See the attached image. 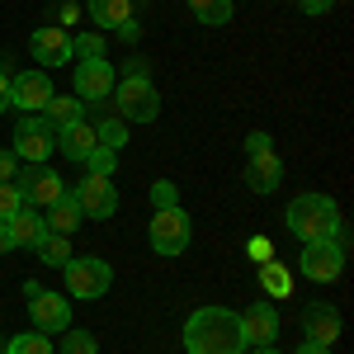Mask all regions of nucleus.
<instances>
[{
    "label": "nucleus",
    "instance_id": "1",
    "mask_svg": "<svg viewBox=\"0 0 354 354\" xmlns=\"http://www.w3.org/2000/svg\"><path fill=\"white\" fill-rule=\"evenodd\" d=\"M185 350L189 354H241V312L232 307H198L185 322Z\"/></svg>",
    "mask_w": 354,
    "mask_h": 354
},
{
    "label": "nucleus",
    "instance_id": "2",
    "mask_svg": "<svg viewBox=\"0 0 354 354\" xmlns=\"http://www.w3.org/2000/svg\"><path fill=\"white\" fill-rule=\"evenodd\" d=\"M283 222H288V232H293L302 245H307V241H330L335 227H340V208H335L330 194L312 189V194H298V198L288 203Z\"/></svg>",
    "mask_w": 354,
    "mask_h": 354
},
{
    "label": "nucleus",
    "instance_id": "3",
    "mask_svg": "<svg viewBox=\"0 0 354 354\" xmlns=\"http://www.w3.org/2000/svg\"><path fill=\"white\" fill-rule=\"evenodd\" d=\"M109 100L123 123H156L161 113V90L151 85V76H118Z\"/></svg>",
    "mask_w": 354,
    "mask_h": 354
},
{
    "label": "nucleus",
    "instance_id": "4",
    "mask_svg": "<svg viewBox=\"0 0 354 354\" xmlns=\"http://www.w3.org/2000/svg\"><path fill=\"white\" fill-rule=\"evenodd\" d=\"M57 151V128L43 113H19L15 123V156L24 165H48V156Z\"/></svg>",
    "mask_w": 354,
    "mask_h": 354
},
{
    "label": "nucleus",
    "instance_id": "5",
    "mask_svg": "<svg viewBox=\"0 0 354 354\" xmlns=\"http://www.w3.org/2000/svg\"><path fill=\"white\" fill-rule=\"evenodd\" d=\"M62 270H66V293H71V298H81V302L104 298V293H109V283H113V270L100 260V255H71Z\"/></svg>",
    "mask_w": 354,
    "mask_h": 354
},
{
    "label": "nucleus",
    "instance_id": "6",
    "mask_svg": "<svg viewBox=\"0 0 354 354\" xmlns=\"http://www.w3.org/2000/svg\"><path fill=\"white\" fill-rule=\"evenodd\" d=\"M189 241H194V222L180 203L151 213V250H156V255H185Z\"/></svg>",
    "mask_w": 354,
    "mask_h": 354
},
{
    "label": "nucleus",
    "instance_id": "7",
    "mask_svg": "<svg viewBox=\"0 0 354 354\" xmlns=\"http://www.w3.org/2000/svg\"><path fill=\"white\" fill-rule=\"evenodd\" d=\"M24 293H28L33 330H43V335H62V330L71 326V302L62 298V293H48L43 283H24Z\"/></svg>",
    "mask_w": 354,
    "mask_h": 354
},
{
    "label": "nucleus",
    "instance_id": "8",
    "mask_svg": "<svg viewBox=\"0 0 354 354\" xmlns=\"http://www.w3.org/2000/svg\"><path fill=\"white\" fill-rule=\"evenodd\" d=\"M76 76V100L81 104H104L118 85V66H109L104 57H81V66H71Z\"/></svg>",
    "mask_w": 354,
    "mask_h": 354
},
{
    "label": "nucleus",
    "instance_id": "9",
    "mask_svg": "<svg viewBox=\"0 0 354 354\" xmlns=\"http://www.w3.org/2000/svg\"><path fill=\"white\" fill-rule=\"evenodd\" d=\"M53 76L38 66V71H19V76H10V109L19 113H43L48 109V100H53Z\"/></svg>",
    "mask_w": 354,
    "mask_h": 354
},
{
    "label": "nucleus",
    "instance_id": "10",
    "mask_svg": "<svg viewBox=\"0 0 354 354\" xmlns=\"http://www.w3.org/2000/svg\"><path fill=\"white\" fill-rule=\"evenodd\" d=\"M298 270L312 279V283H330V279H340L345 270V245L340 241H307L298 255Z\"/></svg>",
    "mask_w": 354,
    "mask_h": 354
},
{
    "label": "nucleus",
    "instance_id": "11",
    "mask_svg": "<svg viewBox=\"0 0 354 354\" xmlns=\"http://www.w3.org/2000/svg\"><path fill=\"white\" fill-rule=\"evenodd\" d=\"M76 203H81L85 218H113L118 213V189H113V180H104V175H85L81 185H76Z\"/></svg>",
    "mask_w": 354,
    "mask_h": 354
},
{
    "label": "nucleus",
    "instance_id": "12",
    "mask_svg": "<svg viewBox=\"0 0 354 354\" xmlns=\"http://www.w3.org/2000/svg\"><path fill=\"white\" fill-rule=\"evenodd\" d=\"M15 185H19L28 208H48V203L62 198V175L48 170V165H24V175H15Z\"/></svg>",
    "mask_w": 354,
    "mask_h": 354
},
{
    "label": "nucleus",
    "instance_id": "13",
    "mask_svg": "<svg viewBox=\"0 0 354 354\" xmlns=\"http://www.w3.org/2000/svg\"><path fill=\"white\" fill-rule=\"evenodd\" d=\"M279 307H274L270 298L265 302H250V307H245L241 312V335H245V345H255V350H260V345H274V340H279Z\"/></svg>",
    "mask_w": 354,
    "mask_h": 354
},
{
    "label": "nucleus",
    "instance_id": "14",
    "mask_svg": "<svg viewBox=\"0 0 354 354\" xmlns=\"http://www.w3.org/2000/svg\"><path fill=\"white\" fill-rule=\"evenodd\" d=\"M28 53L38 66H66L76 48H71V33L66 28H33V38H28Z\"/></svg>",
    "mask_w": 354,
    "mask_h": 354
},
{
    "label": "nucleus",
    "instance_id": "15",
    "mask_svg": "<svg viewBox=\"0 0 354 354\" xmlns=\"http://www.w3.org/2000/svg\"><path fill=\"white\" fill-rule=\"evenodd\" d=\"M302 330H307V340H317V345H335V335H340V312H335L330 302H312V307L302 312Z\"/></svg>",
    "mask_w": 354,
    "mask_h": 354
},
{
    "label": "nucleus",
    "instance_id": "16",
    "mask_svg": "<svg viewBox=\"0 0 354 354\" xmlns=\"http://www.w3.org/2000/svg\"><path fill=\"white\" fill-rule=\"evenodd\" d=\"M279 180H283L279 151H265V156H250V161H245V185H250V194H274Z\"/></svg>",
    "mask_w": 354,
    "mask_h": 354
},
{
    "label": "nucleus",
    "instance_id": "17",
    "mask_svg": "<svg viewBox=\"0 0 354 354\" xmlns=\"http://www.w3.org/2000/svg\"><path fill=\"white\" fill-rule=\"evenodd\" d=\"M95 147H100V142H95V128H90L85 118H81V123L57 128V151H62L66 161H81V165H85V156H90Z\"/></svg>",
    "mask_w": 354,
    "mask_h": 354
},
{
    "label": "nucleus",
    "instance_id": "18",
    "mask_svg": "<svg viewBox=\"0 0 354 354\" xmlns=\"http://www.w3.org/2000/svg\"><path fill=\"white\" fill-rule=\"evenodd\" d=\"M43 222H48V232H57V236H71V232H76V227L85 222L81 203H76V194H71V189H62V198L43 208Z\"/></svg>",
    "mask_w": 354,
    "mask_h": 354
},
{
    "label": "nucleus",
    "instance_id": "19",
    "mask_svg": "<svg viewBox=\"0 0 354 354\" xmlns=\"http://www.w3.org/2000/svg\"><path fill=\"white\" fill-rule=\"evenodd\" d=\"M5 227H10V236H15V245H38L43 236H48V222H43V208H19V213H10L5 218Z\"/></svg>",
    "mask_w": 354,
    "mask_h": 354
},
{
    "label": "nucleus",
    "instance_id": "20",
    "mask_svg": "<svg viewBox=\"0 0 354 354\" xmlns=\"http://www.w3.org/2000/svg\"><path fill=\"white\" fill-rule=\"evenodd\" d=\"M90 19L100 28H118L133 19V0H90Z\"/></svg>",
    "mask_w": 354,
    "mask_h": 354
},
{
    "label": "nucleus",
    "instance_id": "21",
    "mask_svg": "<svg viewBox=\"0 0 354 354\" xmlns=\"http://www.w3.org/2000/svg\"><path fill=\"white\" fill-rule=\"evenodd\" d=\"M43 118H48L53 128H66V123H81L85 118V104L76 100V95H53L48 109H43Z\"/></svg>",
    "mask_w": 354,
    "mask_h": 354
},
{
    "label": "nucleus",
    "instance_id": "22",
    "mask_svg": "<svg viewBox=\"0 0 354 354\" xmlns=\"http://www.w3.org/2000/svg\"><path fill=\"white\" fill-rule=\"evenodd\" d=\"M189 10L203 28H222V24H232V15H236L232 0H189Z\"/></svg>",
    "mask_w": 354,
    "mask_h": 354
},
{
    "label": "nucleus",
    "instance_id": "23",
    "mask_svg": "<svg viewBox=\"0 0 354 354\" xmlns=\"http://www.w3.org/2000/svg\"><path fill=\"white\" fill-rule=\"evenodd\" d=\"M260 288L270 293V302L288 298V293H293V279H288V270H283L279 260H265V265H260Z\"/></svg>",
    "mask_w": 354,
    "mask_h": 354
},
{
    "label": "nucleus",
    "instance_id": "24",
    "mask_svg": "<svg viewBox=\"0 0 354 354\" xmlns=\"http://www.w3.org/2000/svg\"><path fill=\"white\" fill-rule=\"evenodd\" d=\"M33 250H38V260H43L48 270H62V265L71 260V241H66V236H57V232H48Z\"/></svg>",
    "mask_w": 354,
    "mask_h": 354
},
{
    "label": "nucleus",
    "instance_id": "25",
    "mask_svg": "<svg viewBox=\"0 0 354 354\" xmlns=\"http://www.w3.org/2000/svg\"><path fill=\"white\" fill-rule=\"evenodd\" d=\"M5 354H53V335H43V330H24V335H15Z\"/></svg>",
    "mask_w": 354,
    "mask_h": 354
},
{
    "label": "nucleus",
    "instance_id": "26",
    "mask_svg": "<svg viewBox=\"0 0 354 354\" xmlns=\"http://www.w3.org/2000/svg\"><path fill=\"white\" fill-rule=\"evenodd\" d=\"M95 142L109 147V151H123V147H128V123H123V118H104V123L95 128Z\"/></svg>",
    "mask_w": 354,
    "mask_h": 354
},
{
    "label": "nucleus",
    "instance_id": "27",
    "mask_svg": "<svg viewBox=\"0 0 354 354\" xmlns=\"http://www.w3.org/2000/svg\"><path fill=\"white\" fill-rule=\"evenodd\" d=\"M62 354H100V340L90 330H62Z\"/></svg>",
    "mask_w": 354,
    "mask_h": 354
},
{
    "label": "nucleus",
    "instance_id": "28",
    "mask_svg": "<svg viewBox=\"0 0 354 354\" xmlns=\"http://www.w3.org/2000/svg\"><path fill=\"white\" fill-rule=\"evenodd\" d=\"M85 170H90V175H104V180H113V170H118V151H109V147H95V151L85 156Z\"/></svg>",
    "mask_w": 354,
    "mask_h": 354
},
{
    "label": "nucleus",
    "instance_id": "29",
    "mask_svg": "<svg viewBox=\"0 0 354 354\" xmlns=\"http://www.w3.org/2000/svg\"><path fill=\"white\" fill-rule=\"evenodd\" d=\"M24 208V194H19V185L15 180H0V222L10 218V213H19Z\"/></svg>",
    "mask_w": 354,
    "mask_h": 354
},
{
    "label": "nucleus",
    "instance_id": "30",
    "mask_svg": "<svg viewBox=\"0 0 354 354\" xmlns=\"http://www.w3.org/2000/svg\"><path fill=\"white\" fill-rule=\"evenodd\" d=\"M71 48L76 57H104V33H81V38H71Z\"/></svg>",
    "mask_w": 354,
    "mask_h": 354
},
{
    "label": "nucleus",
    "instance_id": "31",
    "mask_svg": "<svg viewBox=\"0 0 354 354\" xmlns=\"http://www.w3.org/2000/svg\"><path fill=\"white\" fill-rule=\"evenodd\" d=\"M151 203H156V208H175V203H180L175 185H170V180H156V185H151Z\"/></svg>",
    "mask_w": 354,
    "mask_h": 354
},
{
    "label": "nucleus",
    "instance_id": "32",
    "mask_svg": "<svg viewBox=\"0 0 354 354\" xmlns=\"http://www.w3.org/2000/svg\"><path fill=\"white\" fill-rule=\"evenodd\" d=\"M265 151H274V137L270 133H250V137H245V156H265Z\"/></svg>",
    "mask_w": 354,
    "mask_h": 354
},
{
    "label": "nucleus",
    "instance_id": "33",
    "mask_svg": "<svg viewBox=\"0 0 354 354\" xmlns=\"http://www.w3.org/2000/svg\"><path fill=\"white\" fill-rule=\"evenodd\" d=\"M245 250H250V260H255V265H265V260H274V245L265 241V236H255V241L245 245Z\"/></svg>",
    "mask_w": 354,
    "mask_h": 354
},
{
    "label": "nucleus",
    "instance_id": "34",
    "mask_svg": "<svg viewBox=\"0 0 354 354\" xmlns=\"http://www.w3.org/2000/svg\"><path fill=\"white\" fill-rule=\"evenodd\" d=\"M15 170H19V156L15 151H0V180H15Z\"/></svg>",
    "mask_w": 354,
    "mask_h": 354
},
{
    "label": "nucleus",
    "instance_id": "35",
    "mask_svg": "<svg viewBox=\"0 0 354 354\" xmlns=\"http://www.w3.org/2000/svg\"><path fill=\"white\" fill-rule=\"evenodd\" d=\"M118 38H123V43H137V38H142V28H137V19H128V24H118Z\"/></svg>",
    "mask_w": 354,
    "mask_h": 354
},
{
    "label": "nucleus",
    "instance_id": "36",
    "mask_svg": "<svg viewBox=\"0 0 354 354\" xmlns=\"http://www.w3.org/2000/svg\"><path fill=\"white\" fill-rule=\"evenodd\" d=\"M302 10H307V15H326L330 5H335V0H298Z\"/></svg>",
    "mask_w": 354,
    "mask_h": 354
},
{
    "label": "nucleus",
    "instance_id": "37",
    "mask_svg": "<svg viewBox=\"0 0 354 354\" xmlns=\"http://www.w3.org/2000/svg\"><path fill=\"white\" fill-rule=\"evenodd\" d=\"M10 109V76H5V71H0V113Z\"/></svg>",
    "mask_w": 354,
    "mask_h": 354
},
{
    "label": "nucleus",
    "instance_id": "38",
    "mask_svg": "<svg viewBox=\"0 0 354 354\" xmlns=\"http://www.w3.org/2000/svg\"><path fill=\"white\" fill-rule=\"evenodd\" d=\"M298 354H330V345H317V340H302Z\"/></svg>",
    "mask_w": 354,
    "mask_h": 354
},
{
    "label": "nucleus",
    "instance_id": "39",
    "mask_svg": "<svg viewBox=\"0 0 354 354\" xmlns=\"http://www.w3.org/2000/svg\"><path fill=\"white\" fill-rule=\"evenodd\" d=\"M123 76H147V62H142V57H133V62L123 66Z\"/></svg>",
    "mask_w": 354,
    "mask_h": 354
},
{
    "label": "nucleus",
    "instance_id": "40",
    "mask_svg": "<svg viewBox=\"0 0 354 354\" xmlns=\"http://www.w3.org/2000/svg\"><path fill=\"white\" fill-rule=\"evenodd\" d=\"M5 250H15V236H10V227L0 222V255H5Z\"/></svg>",
    "mask_w": 354,
    "mask_h": 354
},
{
    "label": "nucleus",
    "instance_id": "41",
    "mask_svg": "<svg viewBox=\"0 0 354 354\" xmlns=\"http://www.w3.org/2000/svg\"><path fill=\"white\" fill-rule=\"evenodd\" d=\"M255 354H279V350H274V345H260V350H255Z\"/></svg>",
    "mask_w": 354,
    "mask_h": 354
},
{
    "label": "nucleus",
    "instance_id": "42",
    "mask_svg": "<svg viewBox=\"0 0 354 354\" xmlns=\"http://www.w3.org/2000/svg\"><path fill=\"white\" fill-rule=\"evenodd\" d=\"M85 5H90V0H85Z\"/></svg>",
    "mask_w": 354,
    "mask_h": 354
}]
</instances>
